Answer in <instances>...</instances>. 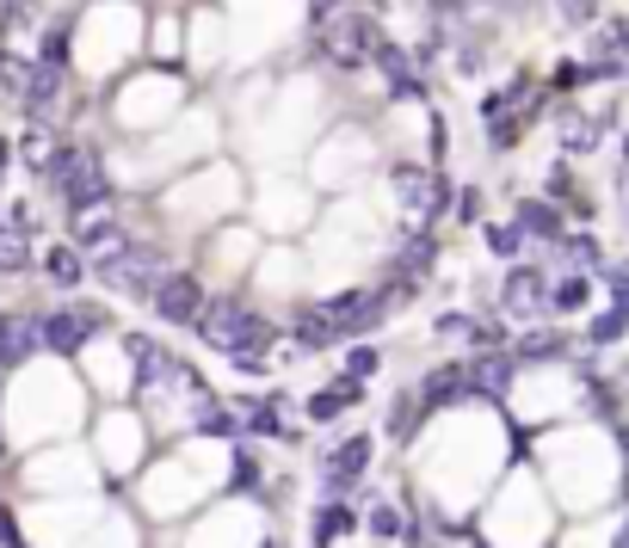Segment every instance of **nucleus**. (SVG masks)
Returning <instances> with one entry per match:
<instances>
[{"mask_svg":"<svg viewBox=\"0 0 629 548\" xmlns=\"http://www.w3.org/2000/svg\"><path fill=\"white\" fill-rule=\"evenodd\" d=\"M38 352V321H0V370H13Z\"/></svg>","mask_w":629,"mask_h":548,"instance_id":"obj_14","label":"nucleus"},{"mask_svg":"<svg viewBox=\"0 0 629 548\" xmlns=\"http://www.w3.org/2000/svg\"><path fill=\"white\" fill-rule=\"evenodd\" d=\"M43 62L68 68V25H50V31H43Z\"/></svg>","mask_w":629,"mask_h":548,"instance_id":"obj_30","label":"nucleus"},{"mask_svg":"<svg viewBox=\"0 0 629 548\" xmlns=\"http://www.w3.org/2000/svg\"><path fill=\"white\" fill-rule=\"evenodd\" d=\"M364 462H370V437H345L340 450L327 456V469H322V493H327V499L352 487V481L364 474Z\"/></svg>","mask_w":629,"mask_h":548,"instance_id":"obj_10","label":"nucleus"},{"mask_svg":"<svg viewBox=\"0 0 629 548\" xmlns=\"http://www.w3.org/2000/svg\"><path fill=\"white\" fill-rule=\"evenodd\" d=\"M87 333H93V327L80 321V308H62V315H38V345H50V352H62V358H75L80 345H87Z\"/></svg>","mask_w":629,"mask_h":548,"instance_id":"obj_11","label":"nucleus"},{"mask_svg":"<svg viewBox=\"0 0 629 548\" xmlns=\"http://www.w3.org/2000/svg\"><path fill=\"white\" fill-rule=\"evenodd\" d=\"M50 186L62 191V204L68 209H93V204H105V167H99L87 149H56V161H50V173H43Z\"/></svg>","mask_w":629,"mask_h":548,"instance_id":"obj_3","label":"nucleus"},{"mask_svg":"<svg viewBox=\"0 0 629 548\" xmlns=\"http://www.w3.org/2000/svg\"><path fill=\"white\" fill-rule=\"evenodd\" d=\"M345 530H352V511H340V506H327L322 518H315V543H340Z\"/></svg>","mask_w":629,"mask_h":548,"instance_id":"obj_25","label":"nucleus"},{"mask_svg":"<svg viewBox=\"0 0 629 548\" xmlns=\"http://www.w3.org/2000/svg\"><path fill=\"white\" fill-rule=\"evenodd\" d=\"M611 296H617V308L629 315V278H611Z\"/></svg>","mask_w":629,"mask_h":548,"instance_id":"obj_36","label":"nucleus"},{"mask_svg":"<svg viewBox=\"0 0 629 548\" xmlns=\"http://www.w3.org/2000/svg\"><path fill=\"white\" fill-rule=\"evenodd\" d=\"M550 308H562V315L587 308V278H562V284L550 290Z\"/></svg>","mask_w":629,"mask_h":548,"instance_id":"obj_24","label":"nucleus"},{"mask_svg":"<svg viewBox=\"0 0 629 548\" xmlns=\"http://www.w3.org/2000/svg\"><path fill=\"white\" fill-rule=\"evenodd\" d=\"M315 38H322L327 62H340V68H364V62H377L382 20H377L370 0H322Z\"/></svg>","mask_w":629,"mask_h":548,"instance_id":"obj_2","label":"nucleus"},{"mask_svg":"<svg viewBox=\"0 0 629 548\" xmlns=\"http://www.w3.org/2000/svg\"><path fill=\"white\" fill-rule=\"evenodd\" d=\"M149 303H154V315H161V321L191 327V321H198V308H204V284H198L191 271H167V278L154 284Z\"/></svg>","mask_w":629,"mask_h":548,"instance_id":"obj_6","label":"nucleus"},{"mask_svg":"<svg viewBox=\"0 0 629 548\" xmlns=\"http://www.w3.org/2000/svg\"><path fill=\"white\" fill-rule=\"evenodd\" d=\"M75 246H80V259H117V253H124V246H130V234H124V228L112 222V216H105V209H75Z\"/></svg>","mask_w":629,"mask_h":548,"instance_id":"obj_7","label":"nucleus"},{"mask_svg":"<svg viewBox=\"0 0 629 548\" xmlns=\"http://www.w3.org/2000/svg\"><path fill=\"white\" fill-rule=\"evenodd\" d=\"M191 425H198V432H210V437H235L241 432V419L229 413V407H216V400H191Z\"/></svg>","mask_w":629,"mask_h":548,"instance_id":"obj_17","label":"nucleus"},{"mask_svg":"<svg viewBox=\"0 0 629 548\" xmlns=\"http://www.w3.org/2000/svg\"><path fill=\"white\" fill-rule=\"evenodd\" d=\"M370 370H377V352H370V345H352V352H345V377H370Z\"/></svg>","mask_w":629,"mask_h":548,"instance_id":"obj_32","label":"nucleus"},{"mask_svg":"<svg viewBox=\"0 0 629 548\" xmlns=\"http://www.w3.org/2000/svg\"><path fill=\"white\" fill-rule=\"evenodd\" d=\"M25 259H32V253H25V234H13V228H0V271H20Z\"/></svg>","mask_w":629,"mask_h":548,"instance_id":"obj_27","label":"nucleus"},{"mask_svg":"<svg viewBox=\"0 0 629 548\" xmlns=\"http://www.w3.org/2000/svg\"><path fill=\"white\" fill-rule=\"evenodd\" d=\"M592 56L599 62H624L629 56V20H611L599 38H592Z\"/></svg>","mask_w":629,"mask_h":548,"instance_id":"obj_20","label":"nucleus"},{"mask_svg":"<svg viewBox=\"0 0 629 548\" xmlns=\"http://www.w3.org/2000/svg\"><path fill=\"white\" fill-rule=\"evenodd\" d=\"M518 246H525V234L513 228H488V253H500V259H518Z\"/></svg>","mask_w":629,"mask_h":548,"instance_id":"obj_29","label":"nucleus"},{"mask_svg":"<svg viewBox=\"0 0 629 548\" xmlns=\"http://www.w3.org/2000/svg\"><path fill=\"white\" fill-rule=\"evenodd\" d=\"M500 308H506V315H543V308H550V290H543L537 271H513L506 290H500Z\"/></svg>","mask_w":629,"mask_h":548,"instance_id":"obj_13","label":"nucleus"},{"mask_svg":"<svg viewBox=\"0 0 629 548\" xmlns=\"http://www.w3.org/2000/svg\"><path fill=\"white\" fill-rule=\"evenodd\" d=\"M377 68H382V80H389V99H419V93H426L414 56L395 50V43H377Z\"/></svg>","mask_w":629,"mask_h":548,"instance_id":"obj_12","label":"nucleus"},{"mask_svg":"<svg viewBox=\"0 0 629 548\" xmlns=\"http://www.w3.org/2000/svg\"><path fill=\"white\" fill-rule=\"evenodd\" d=\"M43 271H50L62 290H75L80 284V246H50V253H43Z\"/></svg>","mask_w":629,"mask_h":548,"instance_id":"obj_19","label":"nucleus"},{"mask_svg":"<svg viewBox=\"0 0 629 548\" xmlns=\"http://www.w3.org/2000/svg\"><path fill=\"white\" fill-rule=\"evenodd\" d=\"M624 327H629V315H624V308H611V315H599V321L587 327V340H592V345H611Z\"/></svg>","mask_w":629,"mask_h":548,"instance_id":"obj_26","label":"nucleus"},{"mask_svg":"<svg viewBox=\"0 0 629 548\" xmlns=\"http://www.w3.org/2000/svg\"><path fill=\"white\" fill-rule=\"evenodd\" d=\"M198 340L216 345V352H229L241 370H260V352L272 345V327L253 315L241 296H204V308H198Z\"/></svg>","mask_w":629,"mask_h":548,"instance_id":"obj_1","label":"nucleus"},{"mask_svg":"<svg viewBox=\"0 0 629 548\" xmlns=\"http://www.w3.org/2000/svg\"><path fill=\"white\" fill-rule=\"evenodd\" d=\"M518 234L562 241V209H555V204H518Z\"/></svg>","mask_w":629,"mask_h":548,"instance_id":"obj_15","label":"nucleus"},{"mask_svg":"<svg viewBox=\"0 0 629 548\" xmlns=\"http://www.w3.org/2000/svg\"><path fill=\"white\" fill-rule=\"evenodd\" d=\"M562 142H568L574 154H580V149H592V142H599V124H587V117H568V130H562Z\"/></svg>","mask_w":629,"mask_h":548,"instance_id":"obj_31","label":"nucleus"},{"mask_svg":"<svg viewBox=\"0 0 629 548\" xmlns=\"http://www.w3.org/2000/svg\"><path fill=\"white\" fill-rule=\"evenodd\" d=\"M611 548H629V530H617V543H611Z\"/></svg>","mask_w":629,"mask_h":548,"instance_id":"obj_38","label":"nucleus"},{"mask_svg":"<svg viewBox=\"0 0 629 548\" xmlns=\"http://www.w3.org/2000/svg\"><path fill=\"white\" fill-rule=\"evenodd\" d=\"M555 7H562L568 25H592V13H599V0H555Z\"/></svg>","mask_w":629,"mask_h":548,"instance_id":"obj_33","label":"nucleus"},{"mask_svg":"<svg viewBox=\"0 0 629 548\" xmlns=\"http://www.w3.org/2000/svg\"><path fill=\"white\" fill-rule=\"evenodd\" d=\"M99 271H105V284H112V290H130V296H154V284L167 278L161 253H154V246H136V241L124 246L117 259H105Z\"/></svg>","mask_w":629,"mask_h":548,"instance_id":"obj_5","label":"nucleus"},{"mask_svg":"<svg viewBox=\"0 0 629 548\" xmlns=\"http://www.w3.org/2000/svg\"><path fill=\"white\" fill-rule=\"evenodd\" d=\"M248 432H266V437H297V432H285V413H278V400H253V407H248Z\"/></svg>","mask_w":629,"mask_h":548,"instance_id":"obj_21","label":"nucleus"},{"mask_svg":"<svg viewBox=\"0 0 629 548\" xmlns=\"http://www.w3.org/2000/svg\"><path fill=\"white\" fill-rule=\"evenodd\" d=\"M0 167H7V142H0Z\"/></svg>","mask_w":629,"mask_h":548,"instance_id":"obj_39","label":"nucleus"},{"mask_svg":"<svg viewBox=\"0 0 629 548\" xmlns=\"http://www.w3.org/2000/svg\"><path fill=\"white\" fill-rule=\"evenodd\" d=\"M457 395H463V370H457V364L432 370V377H426V388H419V400H426V407H444V400H457Z\"/></svg>","mask_w":629,"mask_h":548,"instance_id":"obj_18","label":"nucleus"},{"mask_svg":"<svg viewBox=\"0 0 629 548\" xmlns=\"http://www.w3.org/2000/svg\"><path fill=\"white\" fill-rule=\"evenodd\" d=\"M389 186H395V204L414 216V222H432V216H444L451 209V186H444L439 173L414 167V161H401L395 173H389Z\"/></svg>","mask_w":629,"mask_h":548,"instance_id":"obj_4","label":"nucleus"},{"mask_svg":"<svg viewBox=\"0 0 629 548\" xmlns=\"http://www.w3.org/2000/svg\"><path fill=\"white\" fill-rule=\"evenodd\" d=\"M235 487H241V493H253V487H260V462H253L248 450L235 456Z\"/></svg>","mask_w":629,"mask_h":548,"instance_id":"obj_34","label":"nucleus"},{"mask_svg":"<svg viewBox=\"0 0 629 548\" xmlns=\"http://www.w3.org/2000/svg\"><path fill=\"white\" fill-rule=\"evenodd\" d=\"M518 352H525V358H562V352H568V340H562V333H531Z\"/></svg>","mask_w":629,"mask_h":548,"instance_id":"obj_28","label":"nucleus"},{"mask_svg":"<svg viewBox=\"0 0 629 548\" xmlns=\"http://www.w3.org/2000/svg\"><path fill=\"white\" fill-rule=\"evenodd\" d=\"M56 149H62V142H56L50 130H32V136H25V167H32V173H50Z\"/></svg>","mask_w":629,"mask_h":548,"instance_id":"obj_22","label":"nucleus"},{"mask_svg":"<svg viewBox=\"0 0 629 548\" xmlns=\"http://www.w3.org/2000/svg\"><path fill=\"white\" fill-rule=\"evenodd\" d=\"M370 530H377V536H401V543H419V530L407 524L395 506H377V511H370Z\"/></svg>","mask_w":629,"mask_h":548,"instance_id":"obj_23","label":"nucleus"},{"mask_svg":"<svg viewBox=\"0 0 629 548\" xmlns=\"http://www.w3.org/2000/svg\"><path fill=\"white\" fill-rule=\"evenodd\" d=\"M439 13H463V7H476V0H432Z\"/></svg>","mask_w":629,"mask_h":548,"instance_id":"obj_37","label":"nucleus"},{"mask_svg":"<svg viewBox=\"0 0 629 548\" xmlns=\"http://www.w3.org/2000/svg\"><path fill=\"white\" fill-rule=\"evenodd\" d=\"M469 382H476L481 395H506V382H513V358H506V352L476 358V364H469Z\"/></svg>","mask_w":629,"mask_h":548,"instance_id":"obj_16","label":"nucleus"},{"mask_svg":"<svg viewBox=\"0 0 629 548\" xmlns=\"http://www.w3.org/2000/svg\"><path fill=\"white\" fill-rule=\"evenodd\" d=\"M432 333H451V340H469V333H476V321H469V315H439V327H432Z\"/></svg>","mask_w":629,"mask_h":548,"instance_id":"obj_35","label":"nucleus"},{"mask_svg":"<svg viewBox=\"0 0 629 548\" xmlns=\"http://www.w3.org/2000/svg\"><path fill=\"white\" fill-rule=\"evenodd\" d=\"M62 87H68V75H62L56 62H38V68H25V80H20V105H25L32 117L56 112V105H62Z\"/></svg>","mask_w":629,"mask_h":548,"instance_id":"obj_9","label":"nucleus"},{"mask_svg":"<svg viewBox=\"0 0 629 548\" xmlns=\"http://www.w3.org/2000/svg\"><path fill=\"white\" fill-rule=\"evenodd\" d=\"M340 340H352V333H345V315L334 303L297 308V345H303V352H322V345H340Z\"/></svg>","mask_w":629,"mask_h":548,"instance_id":"obj_8","label":"nucleus"}]
</instances>
